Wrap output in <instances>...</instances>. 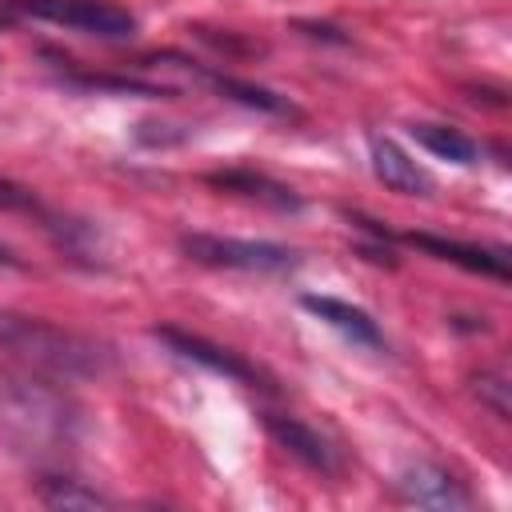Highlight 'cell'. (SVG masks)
<instances>
[{"instance_id": "15", "label": "cell", "mask_w": 512, "mask_h": 512, "mask_svg": "<svg viewBox=\"0 0 512 512\" xmlns=\"http://www.w3.org/2000/svg\"><path fill=\"white\" fill-rule=\"evenodd\" d=\"M0 208H8V212H40V200L28 188H20V184L0 176Z\"/></svg>"}, {"instance_id": "6", "label": "cell", "mask_w": 512, "mask_h": 512, "mask_svg": "<svg viewBox=\"0 0 512 512\" xmlns=\"http://www.w3.org/2000/svg\"><path fill=\"white\" fill-rule=\"evenodd\" d=\"M156 340H164L180 360H192V364H200V368H208L216 376H228V380H240V384H256L260 380V372L248 360H240L236 352H228V348H220V344H212V340H204L196 332L164 324V328H156Z\"/></svg>"}, {"instance_id": "1", "label": "cell", "mask_w": 512, "mask_h": 512, "mask_svg": "<svg viewBox=\"0 0 512 512\" xmlns=\"http://www.w3.org/2000/svg\"><path fill=\"white\" fill-rule=\"evenodd\" d=\"M0 352H12L16 360L56 376H92L104 372L112 360V352L92 336L68 332L24 312H0Z\"/></svg>"}, {"instance_id": "4", "label": "cell", "mask_w": 512, "mask_h": 512, "mask_svg": "<svg viewBox=\"0 0 512 512\" xmlns=\"http://www.w3.org/2000/svg\"><path fill=\"white\" fill-rule=\"evenodd\" d=\"M0 420L24 436H44L64 428V404L40 380H0Z\"/></svg>"}, {"instance_id": "9", "label": "cell", "mask_w": 512, "mask_h": 512, "mask_svg": "<svg viewBox=\"0 0 512 512\" xmlns=\"http://www.w3.org/2000/svg\"><path fill=\"white\" fill-rule=\"evenodd\" d=\"M300 304H304L312 316H320L324 324H332L340 336H348L352 344L384 348V336H380L376 320H372L364 308H356V304H348V300H336V296H316V292L300 296Z\"/></svg>"}, {"instance_id": "13", "label": "cell", "mask_w": 512, "mask_h": 512, "mask_svg": "<svg viewBox=\"0 0 512 512\" xmlns=\"http://www.w3.org/2000/svg\"><path fill=\"white\" fill-rule=\"evenodd\" d=\"M408 132H412V140L420 148H428L440 160H452V164H472L476 160V144L460 128H448V124H412Z\"/></svg>"}, {"instance_id": "12", "label": "cell", "mask_w": 512, "mask_h": 512, "mask_svg": "<svg viewBox=\"0 0 512 512\" xmlns=\"http://www.w3.org/2000/svg\"><path fill=\"white\" fill-rule=\"evenodd\" d=\"M216 92H224V96H232L236 104H244V108H256V112H272V116H292L296 108L284 100V96H276V92H268V88H260V84H248V80H236V76H224V72H204V68H196Z\"/></svg>"}, {"instance_id": "11", "label": "cell", "mask_w": 512, "mask_h": 512, "mask_svg": "<svg viewBox=\"0 0 512 512\" xmlns=\"http://www.w3.org/2000/svg\"><path fill=\"white\" fill-rule=\"evenodd\" d=\"M208 184L224 188V192H240V196H252V200H264L272 208H300V196L260 172H248V168H228V172H212Z\"/></svg>"}, {"instance_id": "17", "label": "cell", "mask_w": 512, "mask_h": 512, "mask_svg": "<svg viewBox=\"0 0 512 512\" xmlns=\"http://www.w3.org/2000/svg\"><path fill=\"white\" fill-rule=\"evenodd\" d=\"M0 264H16V256H12V252H8L4 244H0Z\"/></svg>"}, {"instance_id": "10", "label": "cell", "mask_w": 512, "mask_h": 512, "mask_svg": "<svg viewBox=\"0 0 512 512\" xmlns=\"http://www.w3.org/2000/svg\"><path fill=\"white\" fill-rule=\"evenodd\" d=\"M404 240L424 248V252H432V256H440V260H452V264H460L468 272H488V276H500V280L508 276L504 252H484L476 244H460V240H444V236H428V232H408Z\"/></svg>"}, {"instance_id": "14", "label": "cell", "mask_w": 512, "mask_h": 512, "mask_svg": "<svg viewBox=\"0 0 512 512\" xmlns=\"http://www.w3.org/2000/svg\"><path fill=\"white\" fill-rule=\"evenodd\" d=\"M40 500L48 508H108V500L96 488H84L80 480H64V476H48L40 484Z\"/></svg>"}, {"instance_id": "2", "label": "cell", "mask_w": 512, "mask_h": 512, "mask_svg": "<svg viewBox=\"0 0 512 512\" xmlns=\"http://www.w3.org/2000/svg\"><path fill=\"white\" fill-rule=\"evenodd\" d=\"M180 248L188 260L208 268H240V272H288L296 268V252L272 240H236L216 232H184Z\"/></svg>"}, {"instance_id": "8", "label": "cell", "mask_w": 512, "mask_h": 512, "mask_svg": "<svg viewBox=\"0 0 512 512\" xmlns=\"http://www.w3.org/2000/svg\"><path fill=\"white\" fill-rule=\"evenodd\" d=\"M264 428L272 432V440H276L280 448H288V452H292L296 460H304L308 468H316V472H324V476L336 472V452H332L328 440H324L316 428H308L304 420L280 416V412H264Z\"/></svg>"}, {"instance_id": "3", "label": "cell", "mask_w": 512, "mask_h": 512, "mask_svg": "<svg viewBox=\"0 0 512 512\" xmlns=\"http://www.w3.org/2000/svg\"><path fill=\"white\" fill-rule=\"evenodd\" d=\"M8 8L100 40H128L136 32V16L112 0H8Z\"/></svg>"}, {"instance_id": "5", "label": "cell", "mask_w": 512, "mask_h": 512, "mask_svg": "<svg viewBox=\"0 0 512 512\" xmlns=\"http://www.w3.org/2000/svg\"><path fill=\"white\" fill-rule=\"evenodd\" d=\"M396 488H400V496H404L408 504H416V508L460 512V508H468V504H472L468 488H464V484H460V480H456L448 468H440V464H428V460H420V464H408V468L400 472Z\"/></svg>"}, {"instance_id": "7", "label": "cell", "mask_w": 512, "mask_h": 512, "mask_svg": "<svg viewBox=\"0 0 512 512\" xmlns=\"http://www.w3.org/2000/svg\"><path fill=\"white\" fill-rule=\"evenodd\" d=\"M372 172L400 196H432V176L388 136H372Z\"/></svg>"}, {"instance_id": "16", "label": "cell", "mask_w": 512, "mask_h": 512, "mask_svg": "<svg viewBox=\"0 0 512 512\" xmlns=\"http://www.w3.org/2000/svg\"><path fill=\"white\" fill-rule=\"evenodd\" d=\"M476 384H480V392L492 400V408H496L500 416H508V396H504V392H508V384H504L500 376H480Z\"/></svg>"}]
</instances>
